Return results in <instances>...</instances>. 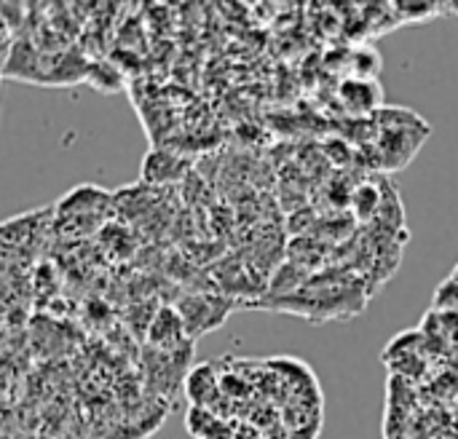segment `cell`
<instances>
[{"label":"cell","mask_w":458,"mask_h":439,"mask_svg":"<svg viewBox=\"0 0 458 439\" xmlns=\"http://www.w3.org/2000/svg\"><path fill=\"white\" fill-rule=\"evenodd\" d=\"M454 282H458V268H456V271H454Z\"/></svg>","instance_id":"obj_8"},{"label":"cell","mask_w":458,"mask_h":439,"mask_svg":"<svg viewBox=\"0 0 458 439\" xmlns=\"http://www.w3.org/2000/svg\"><path fill=\"white\" fill-rule=\"evenodd\" d=\"M443 11H445V13H454V16H458V0H448V3H443Z\"/></svg>","instance_id":"obj_7"},{"label":"cell","mask_w":458,"mask_h":439,"mask_svg":"<svg viewBox=\"0 0 458 439\" xmlns=\"http://www.w3.org/2000/svg\"><path fill=\"white\" fill-rule=\"evenodd\" d=\"M341 99L352 113H370L381 105V89L376 80L349 78L341 83Z\"/></svg>","instance_id":"obj_2"},{"label":"cell","mask_w":458,"mask_h":439,"mask_svg":"<svg viewBox=\"0 0 458 439\" xmlns=\"http://www.w3.org/2000/svg\"><path fill=\"white\" fill-rule=\"evenodd\" d=\"M392 8H394V16H397V24H421V21H429V19H435V16H440V13H445L443 11V3H437V0H400V3H392Z\"/></svg>","instance_id":"obj_4"},{"label":"cell","mask_w":458,"mask_h":439,"mask_svg":"<svg viewBox=\"0 0 458 439\" xmlns=\"http://www.w3.org/2000/svg\"><path fill=\"white\" fill-rule=\"evenodd\" d=\"M352 67L357 70V78L376 80V75L381 70V56L373 48H357L354 56H352Z\"/></svg>","instance_id":"obj_6"},{"label":"cell","mask_w":458,"mask_h":439,"mask_svg":"<svg viewBox=\"0 0 458 439\" xmlns=\"http://www.w3.org/2000/svg\"><path fill=\"white\" fill-rule=\"evenodd\" d=\"M185 322H182V317L177 314V311H172V308H161L158 311V317H156V322L150 325V343L153 346H158V349H164V351H174L172 346H177L180 341H185Z\"/></svg>","instance_id":"obj_3"},{"label":"cell","mask_w":458,"mask_h":439,"mask_svg":"<svg viewBox=\"0 0 458 439\" xmlns=\"http://www.w3.org/2000/svg\"><path fill=\"white\" fill-rule=\"evenodd\" d=\"M228 311H231V303L215 295H188L180 300V308H177L191 335L217 330L225 322Z\"/></svg>","instance_id":"obj_1"},{"label":"cell","mask_w":458,"mask_h":439,"mask_svg":"<svg viewBox=\"0 0 458 439\" xmlns=\"http://www.w3.org/2000/svg\"><path fill=\"white\" fill-rule=\"evenodd\" d=\"M86 83H89V86H94V89H97V91H102V94H115V91H121V89H123V78H121V72H118L113 64H107V62H94V64H89Z\"/></svg>","instance_id":"obj_5"}]
</instances>
